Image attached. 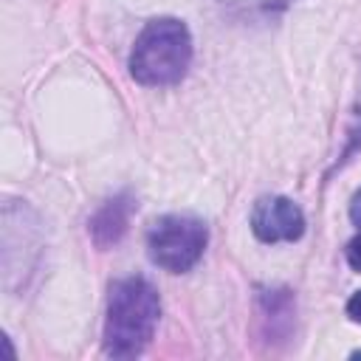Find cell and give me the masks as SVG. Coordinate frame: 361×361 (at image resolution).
I'll return each instance as SVG.
<instances>
[{
	"mask_svg": "<svg viewBox=\"0 0 361 361\" xmlns=\"http://www.w3.org/2000/svg\"><path fill=\"white\" fill-rule=\"evenodd\" d=\"M350 220L361 228V189L353 195V200H350Z\"/></svg>",
	"mask_w": 361,
	"mask_h": 361,
	"instance_id": "obj_8",
	"label": "cell"
},
{
	"mask_svg": "<svg viewBox=\"0 0 361 361\" xmlns=\"http://www.w3.org/2000/svg\"><path fill=\"white\" fill-rule=\"evenodd\" d=\"M347 316H350L355 324H361V290H355V293L350 296V302H347Z\"/></svg>",
	"mask_w": 361,
	"mask_h": 361,
	"instance_id": "obj_7",
	"label": "cell"
},
{
	"mask_svg": "<svg viewBox=\"0 0 361 361\" xmlns=\"http://www.w3.org/2000/svg\"><path fill=\"white\" fill-rule=\"evenodd\" d=\"M161 322V296L147 276H121L110 282L102 344L110 358H138Z\"/></svg>",
	"mask_w": 361,
	"mask_h": 361,
	"instance_id": "obj_1",
	"label": "cell"
},
{
	"mask_svg": "<svg viewBox=\"0 0 361 361\" xmlns=\"http://www.w3.org/2000/svg\"><path fill=\"white\" fill-rule=\"evenodd\" d=\"M282 3H290V0H282Z\"/></svg>",
	"mask_w": 361,
	"mask_h": 361,
	"instance_id": "obj_10",
	"label": "cell"
},
{
	"mask_svg": "<svg viewBox=\"0 0 361 361\" xmlns=\"http://www.w3.org/2000/svg\"><path fill=\"white\" fill-rule=\"evenodd\" d=\"M344 257H347L350 268L361 274V231H358V234H355V237L347 243V248H344Z\"/></svg>",
	"mask_w": 361,
	"mask_h": 361,
	"instance_id": "obj_6",
	"label": "cell"
},
{
	"mask_svg": "<svg viewBox=\"0 0 361 361\" xmlns=\"http://www.w3.org/2000/svg\"><path fill=\"white\" fill-rule=\"evenodd\" d=\"M192 65V34L178 17L149 20L133 42L130 76L144 87L178 85Z\"/></svg>",
	"mask_w": 361,
	"mask_h": 361,
	"instance_id": "obj_2",
	"label": "cell"
},
{
	"mask_svg": "<svg viewBox=\"0 0 361 361\" xmlns=\"http://www.w3.org/2000/svg\"><path fill=\"white\" fill-rule=\"evenodd\" d=\"M138 209V203H135V197H133V192H118V195H113V197H107L96 212H93V217H90V223H87V231H90V237H93V243L99 245V248H113V245H118L121 243V237L127 234V228H130V220H133V212Z\"/></svg>",
	"mask_w": 361,
	"mask_h": 361,
	"instance_id": "obj_5",
	"label": "cell"
},
{
	"mask_svg": "<svg viewBox=\"0 0 361 361\" xmlns=\"http://www.w3.org/2000/svg\"><path fill=\"white\" fill-rule=\"evenodd\" d=\"M251 231L259 243H296L305 234V212L285 195H265L251 209Z\"/></svg>",
	"mask_w": 361,
	"mask_h": 361,
	"instance_id": "obj_4",
	"label": "cell"
},
{
	"mask_svg": "<svg viewBox=\"0 0 361 361\" xmlns=\"http://www.w3.org/2000/svg\"><path fill=\"white\" fill-rule=\"evenodd\" d=\"M209 243V228L195 214H164L147 231V254L152 265L169 274L192 271Z\"/></svg>",
	"mask_w": 361,
	"mask_h": 361,
	"instance_id": "obj_3",
	"label": "cell"
},
{
	"mask_svg": "<svg viewBox=\"0 0 361 361\" xmlns=\"http://www.w3.org/2000/svg\"><path fill=\"white\" fill-rule=\"evenodd\" d=\"M217 3H237V0H217Z\"/></svg>",
	"mask_w": 361,
	"mask_h": 361,
	"instance_id": "obj_9",
	"label": "cell"
}]
</instances>
